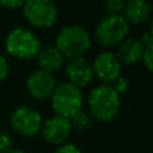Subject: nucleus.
Here are the masks:
<instances>
[{"instance_id":"nucleus-1","label":"nucleus","mask_w":153,"mask_h":153,"mask_svg":"<svg viewBox=\"0 0 153 153\" xmlns=\"http://www.w3.org/2000/svg\"><path fill=\"white\" fill-rule=\"evenodd\" d=\"M87 105L91 118L108 122L118 114L121 101L120 95L109 85H101L90 91Z\"/></svg>"},{"instance_id":"nucleus-2","label":"nucleus","mask_w":153,"mask_h":153,"mask_svg":"<svg viewBox=\"0 0 153 153\" xmlns=\"http://www.w3.org/2000/svg\"><path fill=\"white\" fill-rule=\"evenodd\" d=\"M91 39L89 32L79 26H67L59 31L56 35L55 47L61 51L63 56L73 59L79 58L86 54L90 48Z\"/></svg>"},{"instance_id":"nucleus-3","label":"nucleus","mask_w":153,"mask_h":153,"mask_svg":"<svg viewBox=\"0 0 153 153\" xmlns=\"http://www.w3.org/2000/svg\"><path fill=\"white\" fill-rule=\"evenodd\" d=\"M50 98L51 106L56 116L71 118L75 113L82 110V105H83L82 90L69 82L56 85Z\"/></svg>"},{"instance_id":"nucleus-4","label":"nucleus","mask_w":153,"mask_h":153,"mask_svg":"<svg viewBox=\"0 0 153 153\" xmlns=\"http://www.w3.org/2000/svg\"><path fill=\"white\" fill-rule=\"evenodd\" d=\"M5 50L18 59H31L39 54L40 40L31 30L18 27L8 32L5 38Z\"/></svg>"},{"instance_id":"nucleus-5","label":"nucleus","mask_w":153,"mask_h":153,"mask_svg":"<svg viewBox=\"0 0 153 153\" xmlns=\"http://www.w3.org/2000/svg\"><path fill=\"white\" fill-rule=\"evenodd\" d=\"M129 34V23L122 15H106L95 27V39L103 47L120 46Z\"/></svg>"},{"instance_id":"nucleus-6","label":"nucleus","mask_w":153,"mask_h":153,"mask_svg":"<svg viewBox=\"0 0 153 153\" xmlns=\"http://www.w3.org/2000/svg\"><path fill=\"white\" fill-rule=\"evenodd\" d=\"M23 13L30 24L39 28L51 27L58 19V8L50 0H27Z\"/></svg>"},{"instance_id":"nucleus-7","label":"nucleus","mask_w":153,"mask_h":153,"mask_svg":"<svg viewBox=\"0 0 153 153\" xmlns=\"http://www.w3.org/2000/svg\"><path fill=\"white\" fill-rule=\"evenodd\" d=\"M11 126L23 137H34L40 132L43 120L39 111L30 106H19L11 114Z\"/></svg>"},{"instance_id":"nucleus-8","label":"nucleus","mask_w":153,"mask_h":153,"mask_svg":"<svg viewBox=\"0 0 153 153\" xmlns=\"http://www.w3.org/2000/svg\"><path fill=\"white\" fill-rule=\"evenodd\" d=\"M91 69L94 76L103 82V85H110L121 76V63L111 51H102L98 54L91 65Z\"/></svg>"},{"instance_id":"nucleus-9","label":"nucleus","mask_w":153,"mask_h":153,"mask_svg":"<svg viewBox=\"0 0 153 153\" xmlns=\"http://www.w3.org/2000/svg\"><path fill=\"white\" fill-rule=\"evenodd\" d=\"M40 132L47 143L54 144V145H62L70 137L73 129L69 118L55 114V116L50 117L46 122H43Z\"/></svg>"},{"instance_id":"nucleus-10","label":"nucleus","mask_w":153,"mask_h":153,"mask_svg":"<svg viewBox=\"0 0 153 153\" xmlns=\"http://www.w3.org/2000/svg\"><path fill=\"white\" fill-rule=\"evenodd\" d=\"M26 86L28 93L36 100H47L51 97L54 89L56 86L55 76L50 73L36 70L31 73L26 81Z\"/></svg>"},{"instance_id":"nucleus-11","label":"nucleus","mask_w":153,"mask_h":153,"mask_svg":"<svg viewBox=\"0 0 153 153\" xmlns=\"http://www.w3.org/2000/svg\"><path fill=\"white\" fill-rule=\"evenodd\" d=\"M65 73L69 79V83L74 85L78 89L86 87L94 78L91 69V63L83 56L79 58H73L66 63Z\"/></svg>"},{"instance_id":"nucleus-12","label":"nucleus","mask_w":153,"mask_h":153,"mask_svg":"<svg viewBox=\"0 0 153 153\" xmlns=\"http://www.w3.org/2000/svg\"><path fill=\"white\" fill-rule=\"evenodd\" d=\"M144 50L145 48L138 39H125L118 46L117 53L114 54H116L117 59L121 65L132 66V65H136L137 62L143 61Z\"/></svg>"},{"instance_id":"nucleus-13","label":"nucleus","mask_w":153,"mask_h":153,"mask_svg":"<svg viewBox=\"0 0 153 153\" xmlns=\"http://www.w3.org/2000/svg\"><path fill=\"white\" fill-rule=\"evenodd\" d=\"M124 19L130 24H143L148 22L152 13V5L145 0H132L125 3Z\"/></svg>"},{"instance_id":"nucleus-14","label":"nucleus","mask_w":153,"mask_h":153,"mask_svg":"<svg viewBox=\"0 0 153 153\" xmlns=\"http://www.w3.org/2000/svg\"><path fill=\"white\" fill-rule=\"evenodd\" d=\"M39 70L53 74L54 71L59 70L62 65L65 63V56L55 46H47L45 48H40L39 54L36 55Z\"/></svg>"},{"instance_id":"nucleus-15","label":"nucleus","mask_w":153,"mask_h":153,"mask_svg":"<svg viewBox=\"0 0 153 153\" xmlns=\"http://www.w3.org/2000/svg\"><path fill=\"white\" fill-rule=\"evenodd\" d=\"M69 121L71 125V129L76 130V132H85L91 126V117L83 110H79L78 113H75L71 118H69Z\"/></svg>"},{"instance_id":"nucleus-16","label":"nucleus","mask_w":153,"mask_h":153,"mask_svg":"<svg viewBox=\"0 0 153 153\" xmlns=\"http://www.w3.org/2000/svg\"><path fill=\"white\" fill-rule=\"evenodd\" d=\"M125 8L124 0H108L105 3V10L108 15H122Z\"/></svg>"},{"instance_id":"nucleus-17","label":"nucleus","mask_w":153,"mask_h":153,"mask_svg":"<svg viewBox=\"0 0 153 153\" xmlns=\"http://www.w3.org/2000/svg\"><path fill=\"white\" fill-rule=\"evenodd\" d=\"M109 86H110L118 95H121V94H124V93L128 91V89H129V82H128V79L124 78V76H118V78H117L116 81L111 82Z\"/></svg>"},{"instance_id":"nucleus-18","label":"nucleus","mask_w":153,"mask_h":153,"mask_svg":"<svg viewBox=\"0 0 153 153\" xmlns=\"http://www.w3.org/2000/svg\"><path fill=\"white\" fill-rule=\"evenodd\" d=\"M12 151V140L7 133L0 132V153H8Z\"/></svg>"},{"instance_id":"nucleus-19","label":"nucleus","mask_w":153,"mask_h":153,"mask_svg":"<svg viewBox=\"0 0 153 153\" xmlns=\"http://www.w3.org/2000/svg\"><path fill=\"white\" fill-rule=\"evenodd\" d=\"M152 59H153V45L145 47L144 55H143V62L148 70H152Z\"/></svg>"},{"instance_id":"nucleus-20","label":"nucleus","mask_w":153,"mask_h":153,"mask_svg":"<svg viewBox=\"0 0 153 153\" xmlns=\"http://www.w3.org/2000/svg\"><path fill=\"white\" fill-rule=\"evenodd\" d=\"M55 153H82V151L74 144H62Z\"/></svg>"},{"instance_id":"nucleus-21","label":"nucleus","mask_w":153,"mask_h":153,"mask_svg":"<svg viewBox=\"0 0 153 153\" xmlns=\"http://www.w3.org/2000/svg\"><path fill=\"white\" fill-rule=\"evenodd\" d=\"M140 43L144 46V48L148 47V46H152L153 45V34H152V30H146L145 32H143L140 39Z\"/></svg>"},{"instance_id":"nucleus-22","label":"nucleus","mask_w":153,"mask_h":153,"mask_svg":"<svg viewBox=\"0 0 153 153\" xmlns=\"http://www.w3.org/2000/svg\"><path fill=\"white\" fill-rule=\"evenodd\" d=\"M0 5L4 8H20L24 5L23 0H0Z\"/></svg>"},{"instance_id":"nucleus-23","label":"nucleus","mask_w":153,"mask_h":153,"mask_svg":"<svg viewBox=\"0 0 153 153\" xmlns=\"http://www.w3.org/2000/svg\"><path fill=\"white\" fill-rule=\"evenodd\" d=\"M7 74H8V62L5 59V56H3L0 54V82L4 81Z\"/></svg>"},{"instance_id":"nucleus-24","label":"nucleus","mask_w":153,"mask_h":153,"mask_svg":"<svg viewBox=\"0 0 153 153\" xmlns=\"http://www.w3.org/2000/svg\"><path fill=\"white\" fill-rule=\"evenodd\" d=\"M8 153H24V152H22V151H19V149H12V151H10Z\"/></svg>"}]
</instances>
